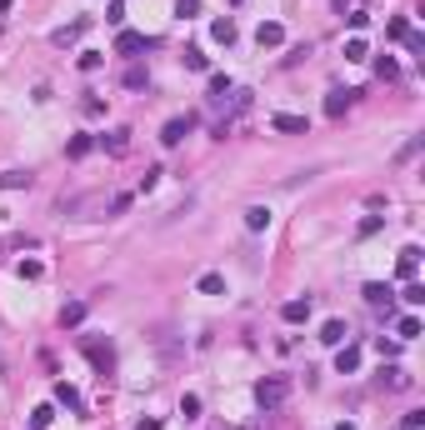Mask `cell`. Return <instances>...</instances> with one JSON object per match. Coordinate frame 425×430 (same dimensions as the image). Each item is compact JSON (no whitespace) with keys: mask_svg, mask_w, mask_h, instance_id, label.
<instances>
[{"mask_svg":"<svg viewBox=\"0 0 425 430\" xmlns=\"http://www.w3.org/2000/svg\"><path fill=\"white\" fill-rule=\"evenodd\" d=\"M285 400H290V380H281V375H265L261 385H255V405H261V411H281Z\"/></svg>","mask_w":425,"mask_h":430,"instance_id":"cell-1","label":"cell"},{"mask_svg":"<svg viewBox=\"0 0 425 430\" xmlns=\"http://www.w3.org/2000/svg\"><path fill=\"white\" fill-rule=\"evenodd\" d=\"M310 315H315V300H310V295H295V300H285V306H281V320H285V326H305Z\"/></svg>","mask_w":425,"mask_h":430,"instance_id":"cell-2","label":"cell"},{"mask_svg":"<svg viewBox=\"0 0 425 430\" xmlns=\"http://www.w3.org/2000/svg\"><path fill=\"white\" fill-rule=\"evenodd\" d=\"M190 131H196V115H176V120H165V131H160V145H180Z\"/></svg>","mask_w":425,"mask_h":430,"instance_id":"cell-3","label":"cell"},{"mask_svg":"<svg viewBox=\"0 0 425 430\" xmlns=\"http://www.w3.org/2000/svg\"><path fill=\"white\" fill-rule=\"evenodd\" d=\"M255 46H261V50L285 46V26H281V20H261V30H255Z\"/></svg>","mask_w":425,"mask_h":430,"instance_id":"cell-4","label":"cell"},{"mask_svg":"<svg viewBox=\"0 0 425 430\" xmlns=\"http://www.w3.org/2000/svg\"><path fill=\"white\" fill-rule=\"evenodd\" d=\"M270 131H281V135H305V131H310V120H305V115H285V111H281V115H270Z\"/></svg>","mask_w":425,"mask_h":430,"instance_id":"cell-5","label":"cell"},{"mask_svg":"<svg viewBox=\"0 0 425 430\" xmlns=\"http://www.w3.org/2000/svg\"><path fill=\"white\" fill-rule=\"evenodd\" d=\"M35 185V176L26 165H10V170H0V190H30Z\"/></svg>","mask_w":425,"mask_h":430,"instance_id":"cell-6","label":"cell"},{"mask_svg":"<svg viewBox=\"0 0 425 430\" xmlns=\"http://www.w3.org/2000/svg\"><path fill=\"white\" fill-rule=\"evenodd\" d=\"M360 295H366V306H370V310H390V306H395V295H390V286H380V281H370V286L360 290Z\"/></svg>","mask_w":425,"mask_h":430,"instance_id":"cell-7","label":"cell"},{"mask_svg":"<svg viewBox=\"0 0 425 430\" xmlns=\"http://www.w3.org/2000/svg\"><path fill=\"white\" fill-rule=\"evenodd\" d=\"M85 355L95 360L100 375H111V365H115V350H111V346H100V340H85Z\"/></svg>","mask_w":425,"mask_h":430,"instance_id":"cell-8","label":"cell"},{"mask_svg":"<svg viewBox=\"0 0 425 430\" xmlns=\"http://www.w3.org/2000/svg\"><path fill=\"white\" fill-rule=\"evenodd\" d=\"M415 270H420V245H406L400 261H395V275H400V281H415Z\"/></svg>","mask_w":425,"mask_h":430,"instance_id":"cell-9","label":"cell"},{"mask_svg":"<svg viewBox=\"0 0 425 430\" xmlns=\"http://www.w3.org/2000/svg\"><path fill=\"white\" fill-rule=\"evenodd\" d=\"M335 371L340 375H355L360 371V346H335Z\"/></svg>","mask_w":425,"mask_h":430,"instance_id":"cell-10","label":"cell"},{"mask_svg":"<svg viewBox=\"0 0 425 430\" xmlns=\"http://www.w3.org/2000/svg\"><path fill=\"white\" fill-rule=\"evenodd\" d=\"M355 95H360V91H330V95H325V115H330V120H340V115L350 111V100H355Z\"/></svg>","mask_w":425,"mask_h":430,"instance_id":"cell-11","label":"cell"},{"mask_svg":"<svg viewBox=\"0 0 425 430\" xmlns=\"http://www.w3.org/2000/svg\"><path fill=\"white\" fill-rule=\"evenodd\" d=\"M145 46H151V40H145L140 30H120V35H115V55H135V50H145Z\"/></svg>","mask_w":425,"mask_h":430,"instance_id":"cell-12","label":"cell"},{"mask_svg":"<svg viewBox=\"0 0 425 430\" xmlns=\"http://www.w3.org/2000/svg\"><path fill=\"white\" fill-rule=\"evenodd\" d=\"M236 20H230V15H220V20H210V40H220V46H236Z\"/></svg>","mask_w":425,"mask_h":430,"instance_id":"cell-13","label":"cell"},{"mask_svg":"<svg viewBox=\"0 0 425 430\" xmlns=\"http://www.w3.org/2000/svg\"><path fill=\"white\" fill-rule=\"evenodd\" d=\"M346 335H350L346 320H325L321 326V346H346Z\"/></svg>","mask_w":425,"mask_h":430,"instance_id":"cell-14","label":"cell"},{"mask_svg":"<svg viewBox=\"0 0 425 430\" xmlns=\"http://www.w3.org/2000/svg\"><path fill=\"white\" fill-rule=\"evenodd\" d=\"M100 145L111 150V156H125V150H131V131H125V125H115L111 135H100Z\"/></svg>","mask_w":425,"mask_h":430,"instance_id":"cell-15","label":"cell"},{"mask_svg":"<svg viewBox=\"0 0 425 430\" xmlns=\"http://www.w3.org/2000/svg\"><path fill=\"white\" fill-rule=\"evenodd\" d=\"M85 26H91V20H70V26H60L50 40H55V46H75V40L85 35Z\"/></svg>","mask_w":425,"mask_h":430,"instance_id":"cell-16","label":"cell"},{"mask_svg":"<svg viewBox=\"0 0 425 430\" xmlns=\"http://www.w3.org/2000/svg\"><path fill=\"white\" fill-rule=\"evenodd\" d=\"M196 290H200V295H225V275H220V270H205L200 281H196Z\"/></svg>","mask_w":425,"mask_h":430,"instance_id":"cell-17","label":"cell"},{"mask_svg":"<svg viewBox=\"0 0 425 430\" xmlns=\"http://www.w3.org/2000/svg\"><path fill=\"white\" fill-rule=\"evenodd\" d=\"M270 225V205H245V230H265Z\"/></svg>","mask_w":425,"mask_h":430,"instance_id":"cell-18","label":"cell"},{"mask_svg":"<svg viewBox=\"0 0 425 430\" xmlns=\"http://www.w3.org/2000/svg\"><path fill=\"white\" fill-rule=\"evenodd\" d=\"M380 380H386V391H406V385H410V375L400 371V365H386V371H380Z\"/></svg>","mask_w":425,"mask_h":430,"instance_id":"cell-19","label":"cell"},{"mask_svg":"<svg viewBox=\"0 0 425 430\" xmlns=\"http://www.w3.org/2000/svg\"><path fill=\"white\" fill-rule=\"evenodd\" d=\"M80 320H85V300H70V306H60V326H80Z\"/></svg>","mask_w":425,"mask_h":430,"instance_id":"cell-20","label":"cell"},{"mask_svg":"<svg viewBox=\"0 0 425 430\" xmlns=\"http://www.w3.org/2000/svg\"><path fill=\"white\" fill-rule=\"evenodd\" d=\"M180 60H185V71H196V75H200V71H210V60H205V50H200V46H185V55H180Z\"/></svg>","mask_w":425,"mask_h":430,"instance_id":"cell-21","label":"cell"},{"mask_svg":"<svg viewBox=\"0 0 425 430\" xmlns=\"http://www.w3.org/2000/svg\"><path fill=\"white\" fill-rule=\"evenodd\" d=\"M420 335V315H400L395 320V340H415Z\"/></svg>","mask_w":425,"mask_h":430,"instance_id":"cell-22","label":"cell"},{"mask_svg":"<svg viewBox=\"0 0 425 430\" xmlns=\"http://www.w3.org/2000/svg\"><path fill=\"white\" fill-rule=\"evenodd\" d=\"M91 150H95V140H91V135H70L66 156H70V160H85V156H91Z\"/></svg>","mask_w":425,"mask_h":430,"instance_id":"cell-23","label":"cell"},{"mask_svg":"<svg viewBox=\"0 0 425 430\" xmlns=\"http://www.w3.org/2000/svg\"><path fill=\"white\" fill-rule=\"evenodd\" d=\"M55 405H66V411H80V395H75V385H66V380H60V385H55Z\"/></svg>","mask_w":425,"mask_h":430,"instance_id":"cell-24","label":"cell"},{"mask_svg":"<svg viewBox=\"0 0 425 430\" xmlns=\"http://www.w3.org/2000/svg\"><path fill=\"white\" fill-rule=\"evenodd\" d=\"M346 60H370V46H366V35H350V40H346Z\"/></svg>","mask_w":425,"mask_h":430,"instance_id":"cell-25","label":"cell"},{"mask_svg":"<svg viewBox=\"0 0 425 430\" xmlns=\"http://www.w3.org/2000/svg\"><path fill=\"white\" fill-rule=\"evenodd\" d=\"M230 91H236V80H230V75H210V100H225Z\"/></svg>","mask_w":425,"mask_h":430,"instance_id":"cell-26","label":"cell"},{"mask_svg":"<svg viewBox=\"0 0 425 430\" xmlns=\"http://www.w3.org/2000/svg\"><path fill=\"white\" fill-rule=\"evenodd\" d=\"M145 85H151V75H145L140 66H131V71H125V91H145Z\"/></svg>","mask_w":425,"mask_h":430,"instance_id":"cell-27","label":"cell"},{"mask_svg":"<svg viewBox=\"0 0 425 430\" xmlns=\"http://www.w3.org/2000/svg\"><path fill=\"white\" fill-rule=\"evenodd\" d=\"M50 420H55V405H35V411H30V425L35 430H46Z\"/></svg>","mask_w":425,"mask_h":430,"instance_id":"cell-28","label":"cell"},{"mask_svg":"<svg viewBox=\"0 0 425 430\" xmlns=\"http://www.w3.org/2000/svg\"><path fill=\"white\" fill-rule=\"evenodd\" d=\"M375 75H380V80H395V75H400V66H395L390 55H380V60H375Z\"/></svg>","mask_w":425,"mask_h":430,"instance_id":"cell-29","label":"cell"},{"mask_svg":"<svg viewBox=\"0 0 425 430\" xmlns=\"http://www.w3.org/2000/svg\"><path fill=\"white\" fill-rule=\"evenodd\" d=\"M160 176H165V165H151V170H145V176H140V196H145V190H155Z\"/></svg>","mask_w":425,"mask_h":430,"instance_id":"cell-30","label":"cell"},{"mask_svg":"<svg viewBox=\"0 0 425 430\" xmlns=\"http://www.w3.org/2000/svg\"><path fill=\"white\" fill-rule=\"evenodd\" d=\"M40 275H46L40 261H20V281H40Z\"/></svg>","mask_w":425,"mask_h":430,"instance_id":"cell-31","label":"cell"},{"mask_svg":"<svg viewBox=\"0 0 425 430\" xmlns=\"http://www.w3.org/2000/svg\"><path fill=\"white\" fill-rule=\"evenodd\" d=\"M180 415L196 420V415H200V395H180Z\"/></svg>","mask_w":425,"mask_h":430,"instance_id":"cell-32","label":"cell"},{"mask_svg":"<svg viewBox=\"0 0 425 430\" xmlns=\"http://www.w3.org/2000/svg\"><path fill=\"white\" fill-rule=\"evenodd\" d=\"M105 210H111V221H115V215L131 210V196H111V200H105Z\"/></svg>","mask_w":425,"mask_h":430,"instance_id":"cell-33","label":"cell"},{"mask_svg":"<svg viewBox=\"0 0 425 430\" xmlns=\"http://www.w3.org/2000/svg\"><path fill=\"white\" fill-rule=\"evenodd\" d=\"M400 300H406V306H425V286H415V281H410V286H406V295H400Z\"/></svg>","mask_w":425,"mask_h":430,"instance_id":"cell-34","label":"cell"},{"mask_svg":"<svg viewBox=\"0 0 425 430\" xmlns=\"http://www.w3.org/2000/svg\"><path fill=\"white\" fill-rule=\"evenodd\" d=\"M80 71H85V75L100 71V50H80Z\"/></svg>","mask_w":425,"mask_h":430,"instance_id":"cell-35","label":"cell"},{"mask_svg":"<svg viewBox=\"0 0 425 430\" xmlns=\"http://www.w3.org/2000/svg\"><path fill=\"white\" fill-rule=\"evenodd\" d=\"M406 30H410V26H406V15H395L390 26H386V35H390V40H406Z\"/></svg>","mask_w":425,"mask_h":430,"instance_id":"cell-36","label":"cell"},{"mask_svg":"<svg viewBox=\"0 0 425 430\" xmlns=\"http://www.w3.org/2000/svg\"><path fill=\"white\" fill-rule=\"evenodd\" d=\"M105 20H111V26H125V6H120V0H111V6H105Z\"/></svg>","mask_w":425,"mask_h":430,"instance_id":"cell-37","label":"cell"},{"mask_svg":"<svg viewBox=\"0 0 425 430\" xmlns=\"http://www.w3.org/2000/svg\"><path fill=\"white\" fill-rule=\"evenodd\" d=\"M196 10H200V0H176V15H180V20H190Z\"/></svg>","mask_w":425,"mask_h":430,"instance_id":"cell-38","label":"cell"},{"mask_svg":"<svg viewBox=\"0 0 425 430\" xmlns=\"http://www.w3.org/2000/svg\"><path fill=\"white\" fill-rule=\"evenodd\" d=\"M346 20H350V30H366V26H370V15H366V10H350Z\"/></svg>","mask_w":425,"mask_h":430,"instance_id":"cell-39","label":"cell"},{"mask_svg":"<svg viewBox=\"0 0 425 430\" xmlns=\"http://www.w3.org/2000/svg\"><path fill=\"white\" fill-rule=\"evenodd\" d=\"M85 115H105V100L100 95H85Z\"/></svg>","mask_w":425,"mask_h":430,"instance_id":"cell-40","label":"cell"},{"mask_svg":"<svg viewBox=\"0 0 425 430\" xmlns=\"http://www.w3.org/2000/svg\"><path fill=\"white\" fill-rule=\"evenodd\" d=\"M10 6H15V0H0V15H6V10H10Z\"/></svg>","mask_w":425,"mask_h":430,"instance_id":"cell-41","label":"cell"},{"mask_svg":"<svg viewBox=\"0 0 425 430\" xmlns=\"http://www.w3.org/2000/svg\"><path fill=\"white\" fill-rule=\"evenodd\" d=\"M335 430H355V425H350V420H340V425H335Z\"/></svg>","mask_w":425,"mask_h":430,"instance_id":"cell-42","label":"cell"}]
</instances>
